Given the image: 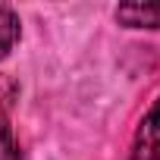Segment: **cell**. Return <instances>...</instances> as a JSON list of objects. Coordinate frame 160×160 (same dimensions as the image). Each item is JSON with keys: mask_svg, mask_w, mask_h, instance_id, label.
Returning a JSON list of instances; mask_svg holds the SVG:
<instances>
[{"mask_svg": "<svg viewBox=\"0 0 160 160\" xmlns=\"http://www.w3.org/2000/svg\"><path fill=\"white\" fill-rule=\"evenodd\" d=\"M13 98H16V85L13 82H0V160H19V144H16L13 126H10Z\"/></svg>", "mask_w": 160, "mask_h": 160, "instance_id": "obj_2", "label": "cell"}, {"mask_svg": "<svg viewBox=\"0 0 160 160\" xmlns=\"http://www.w3.org/2000/svg\"><path fill=\"white\" fill-rule=\"evenodd\" d=\"M19 16H16V10L13 7H7V3H0V60H3L13 47H16V41H19Z\"/></svg>", "mask_w": 160, "mask_h": 160, "instance_id": "obj_4", "label": "cell"}, {"mask_svg": "<svg viewBox=\"0 0 160 160\" xmlns=\"http://www.w3.org/2000/svg\"><path fill=\"white\" fill-rule=\"evenodd\" d=\"M132 160H160V98L144 113L135 141H132Z\"/></svg>", "mask_w": 160, "mask_h": 160, "instance_id": "obj_1", "label": "cell"}, {"mask_svg": "<svg viewBox=\"0 0 160 160\" xmlns=\"http://www.w3.org/2000/svg\"><path fill=\"white\" fill-rule=\"evenodd\" d=\"M116 22L126 28H160V0L157 3H122L116 7Z\"/></svg>", "mask_w": 160, "mask_h": 160, "instance_id": "obj_3", "label": "cell"}]
</instances>
